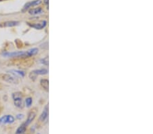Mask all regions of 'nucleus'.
Returning <instances> with one entry per match:
<instances>
[{
	"mask_svg": "<svg viewBox=\"0 0 153 134\" xmlns=\"http://www.w3.org/2000/svg\"><path fill=\"white\" fill-rule=\"evenodd\" d=\"M48 105H46L45 108H44V110L43 111L42 113L41 114L40 116V118H39V120L40 122H44L46 120V118H48Z\"/></svg>",
	"mask_w": 153,
	"mask_h": 134,
	"instance_id": "6",
	"label": "nucleus"
},
{
	"mask_svg": "<svg viewBox=\"0 0 153 134\" xmlns=\"http://www.w3.org/2000/svg\"><path fill=\"white\" fill-rule=\"evenodd\" d=\"M23 117V114H18V115H17V118H18V119H21Z\"/></svg>",
	"mask_w": 153,
	"mask_h": 134,
	"instance_id": "18",
	"label": "nucleus"
},
{
	"mask_svg": "<svg viewBox=\"0 0 153 134\" xmlns=\"http://www.w3.org/2000/svg\"><path fill=\"white\" fill-rule=\"evenodd\" d=\"M40 3H41V1H40V0H36V1H33V2H28V3H27V4L25 5L24 10H27V9L31 8V7L37 6L38 4H40Z\"/></svg>",
	"mask_w": 153,
	"mask_h": 134,
	"instance_id": "9",
	"label": "nucleus"
},
{
	"mask_svg": "<svg viewBox=\"0 0 153 134\" xmlns=\"http://www.w3.org/2000/svg\"><path fill=\"white\" fill-rule=\"evenodd\" d=\"M33 74L38 75H46L48 73V71L45 69H38V70H35V71H32L31 72Z\"/></svg>",
	"mask_w": 153,
	"mask_h": 134,
	"instance_id": "14",
	"label": "nucleus"
},
{
	"mask_svg": "<svg viewBox=\"0 0 153 134\" xmlns=\"http://www.w3.org/2000/svg\"><path fill=\"white\" fill-rule=\"evenodd\" d=\"M14 122V116L12 115H6L0 118V124H8Z\"/></svg>",
	"mask_w": 153,
	"mask_h": 134,
	"instance_id": "4",
	"label": "nucleus"
},
{
	"mask_svg": "<svg viewBox=\"0 0 153 134\" xmlns=\"http://www.w3.org/2000/svg\"><path fill=\"white\" fill-rule=\"evenodd\" d=\"M40 83H41V85L42 86V87L44 88L45 90L48 91V79H42L40 81Z\"/></svg>",
	"mask_w": 153,
	"mask_h": 134,
	"instance_id": "15",
	"label": "nucleus"
},
{
	"mask_svg": "<svg viewBox=\"0 0 153 134\" xmlns=\"http://www.w3.org/2000/svg\"><path fill=\"white\" fill-rule=\"evenodd\" d=\"M38 52V48H32V49L25 51V55L27 57H30V56H33L37 54Z\"/></svg>",
	"mask_w": 153,
	"mask_h": 134,
	"instance_id": "11",
	"label": "nucleus"
},
{
	"mask_svg": "<svg viewBox=\"0 0 153 134\" xmlns=\"http://www.w3.org/2000/svg\"><path fill=\"white\" fill-rule=\"evenodd\" d=\"M9 73L12 75H14V77H23L25 76V73L23 71H18V70H10L9 71Z\"/></svg>",
	"mask_w": 153,
	"mask_h": 134,
	"instance_id": "8",
	"label": "nucleus"
},
{
	"mask_svg": "<svg viewBox=\"0 0 153 134\" xmlns=\"http://www.w3.org/2000/svg\"><path fill=\"white\" fill-rule=\"evenodd\" d=\"M19 24V22L18 21H8V22H5L3 23L2 26L4 27H12L14 26L18 25Z\"/></svg>",
	"mask_w": 153,
	"mask_h": 134,
	"instance_id": "13",
	"label": "nucleus"
},
{
	"mask_svg": "<svg viewBox=\"0 0 153 134\" xmlns=\"http://www.w3.org/2000/svg\"><path fill=\"white\" fill-rule=\"evenodd\" d=\"M42 63L45 64V65H48V57L46 56L45 58H44L43 60H42Z\"/></svg>",
	"mask_w": 153,
	"mask_h": 134,
	"instance_id": "17",
	"label": "nucleus"
},
{
	"mask_svg": "<svg viewBox=\"0 0 153 134\" xmlns=\"http://www.w3.org/2000/svg\"><path fill=\"white\" fill-rule=\"evenodd\" d=\"M36 109H34V110H32V111H30L29 114H28L27 119V120L25 122L27 126L32 122V121H33V120H34V118H36V114H37V111H36Z\"/></svg>",
	"mask_w": 153,
	"mask_h": 134,
	"instance_id": "5",
	"label": "nucleus"
},
{
	"mask_svg": "<svg viewBox=\"0 0 153 134\" xmlns=\"http://www.w3.org/2000/svg\"><path fill=\"white\" fill-rule=\"evenodd\" d=\"M44 3L46 4H48V0H44Z\"/></svg>",
	"mask_w": 153,
	"mask_h": 134,
	"instance_id": "19",
	"label": "nucleus"
},
{
	"mask_svg": "<svg viewBox=\"0 0 153 134\" xmlns=\"http://www.w3.org/2000/svg\"><path fill=\"white\" fill-rule=\"evenodd\" d=\"M0 78L8 83H13V84H18V79H16V77L12 75H9V74H1Z\"/></svg>",
	"mask_w": 153,
	"mask_h": 134,
	"instance_id": "2",
	"label": "nucleus"
},
{
	"mask_svg": "<svg viewBox=\"0 0 153 134\" xmlns=\"http://www.w3.org/2000/svg\"><path fill=\"white\" fill-rule=\"evenodd\" d=\"M30 14L31 15H37V14H42L43 12V10L41 8H33L31 10H30L29 11Z\"/></svg>",
	"mask_w": 153,
	"mask_h": 134,
	"instance_id": "12",
	"label": "nucleus"
},
{
	"mask_svg": "<svg viewBox=\"0 0 153 134\" xmlns=\"http://www.w3.org/2000/svg\"><path fill=\"white\" fill-rule=\"evenodd\" d=\"M25 103L27 105V107H30L32 104V98H28L25 100Z\"/></svg>",
	"mask_w": 153,
	"mask_h": 134,
	"instance_id": "16",
	"label": "nucleus"
},
{
	"mask_svg": "<svg viewBox=\"0 0 153 134\" xmlns=\"http://www.w3.org/2000/svg\"><path fill=\"white\" fill-rule=\"evenodd\" d=\"M2 55L5 57H21L26 56L25 51H14V52H4Z\"/></svg>",
	"mask_w": 153,
	"mask_h": 134,
	"instance_id": "3",
	"label": "nucleus"
},
{
	"mask_svg": "<svg viewBox=\"0 0 153 134\" xmlns=\"http://www.w3.org/2000/svg\"><path fill=\"white\" fill-rule=\"evenodd\" d=\"M31 27L34 28V29H44L46 25V21L44 20V21H42L40 23H36L34 24H29Z\"/></svg>",
	"mask_w": 153,
	"mask_h": 134,
	"instance_id": "7",
	"label": "nucleus"
},
{
	"mask_svg": "<svg viewBox=\"0 0 153 134\" xmlns=\"http://www.w3.org/2000/svg\"><path fill=\"white\" fill-rule=\"evenodd\" d=\"M27 125H26L25 123H23L22 125H20V127L17 129V130L16 131V134H23L25 132L26 129H27Z\"/></svg>",
	"mask_w": 153,
	"mask_h": 134,
	"instance_id": "10",
	"label": "nucleus"
},
{
	"mask_svg": "<svg viewBox=\"0 0 153 134\" xmlns=\"http://www.w3.org/2000/svg\"><path fill=\"white\" fill-rule=\"evenodd\" d=\"M12 97L14 99V105L19 109H23L24 107V103L23 101L21 93L20 92L14 93L12 95Z\"/></svg>",
	"mask_w": 153,
	"mask_h": 134,
	"instance_id": "1",
	"label": "nucleus"
}]
</instances>
